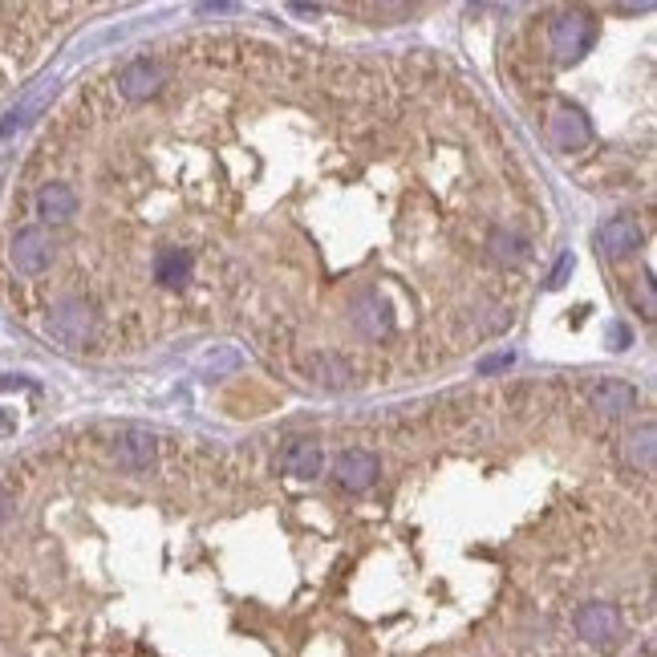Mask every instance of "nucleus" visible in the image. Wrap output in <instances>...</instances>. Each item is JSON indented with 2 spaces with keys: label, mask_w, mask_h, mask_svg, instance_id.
Instances as JSON below:
<instances>
[{
  "label": "nucleus",
  "mask_w": 657,
  "mask_h": 657,
  "mask_svg": "<svg viewBox=\"0 0 657 657\" xmlns=\"http://www.w3.org/2000/svg\"><path fill=\"white\" fill-rule=\"evenodd\" d=\"M313 61L317 49L301 45L195 37L82 78L5 203L0 292L53 260L138 232L151 240L29 292L9 313L53 345L102 297L65 349L90 357L138 288H151L155 301L118 349L134 345L159 301H175V313H219L276 370L333 394L467 353L479 341L459 321L491 337L434 292L438 280L516 317L540 240L528 179L511 163L483 167L511 155L499 122L443 65L378 57L301 187L292 167Z\"/></svg>",
  "instance_id": "obj_1"
},
{
  "label": "nucleus",
  "mask_w": 657,
  "mask_h": 657,
  "mask_svg": "<svg viewBox=\"0 0 657 657\" xmlns=\"http://www.w3.org/2000/svg\"><path fill=\"white\" fill-rule=\"evenodd\" d=\"M90 13L82 5H0V94H9L17 82L49 57V49Z\"/></svg>",
  "instance_id": "obj_2"
},
{
  "label": "nucleus",
  "mask_w": 657,
  "mask_h": 657,
  "mask_svg": "<svg viewBox=\"0 0 657 657\" xmlns=\"http://www.w3.org/2000/svg\"><path fill=\"white\" fill-rule=\"evenodd\" d=\"M637 244H641V228H637L633 215H617V219H609V224L601 228V248H605L609 256H625V252H633Z\"/></svg>",
  "instance_id": "obj_3"
}]
</instances>
